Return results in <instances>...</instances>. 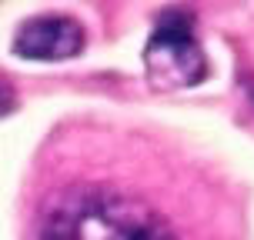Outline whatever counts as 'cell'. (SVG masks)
Masks as SVG:
<instances>
[{
    "instance_id": "obj_1",
    "label": "cell",
    "mask_w": 254,
    "mask_h": 240,
    "mask_svg": "<svg viewBox=\"0 0 254 240\" xmlns=\"http://www.w3.org/2000/svg\"><path fill=\"white\" fill-rule=\"evenodd\" d=\"M44 240H178L161 217L117 190H70L54 203Z\"/></svg>"
},
{
    "instance_id": "obj_2",
    "label": "cell",
    "mask_w": 254,
    "mask_h": 240,
    "mask_svg": "<svg viewBox=\"0 0 254 240\" xmlns=\"http://www.w3.org/2000/svg\"><path fill=\"white\" fill-rule=\"evenodd\" d=\"M144 67L154 87L161 90H178V87H194L207 74V60L197 40L190 37V27L181 13L164 17L154 30L151 44L144 50Z\"/></svg>"
},
{
    "instance_id": "obj_3",
    "label": "cell",
    "mask_w": 254,
    "mask_h": 240,
    "mask_svg": "<svg viewBox=\"0 0 254 240\" xmlns=\"http://www.w3.org/2000/svg\"><path fill=\"white\" fill-rule=\"evenodd\" d=\"M80 47H84V27L61 13L27 20L13 37L17 57L27 60H70L74 53H80Z\"/></svg>"
}]
</instances>
